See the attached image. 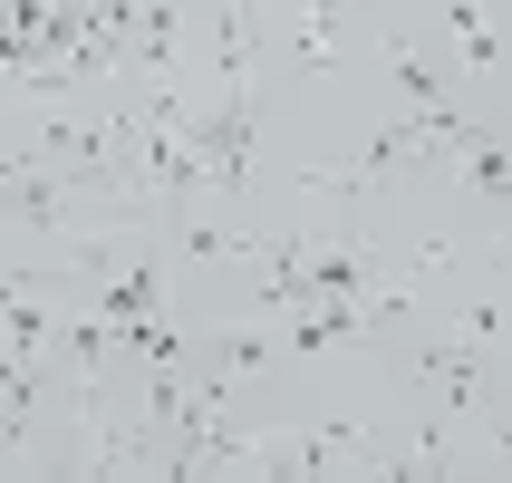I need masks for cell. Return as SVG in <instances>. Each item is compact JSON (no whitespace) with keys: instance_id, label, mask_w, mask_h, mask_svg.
Returning a JSON list of instances; mask_svg holds the SVG:
<instances>
[{"instance_id":"cell-1","label":"cell","mask_w":512,"mask_h":483,"mask_svg":"<svg viewBox=\"0 0 512 483\" xmlns=\"http://www.w3.org/2000/svg\"><path fill=\"white\" fill-rule=\"evenodd\" d=\"M174 136L203 155V184H252V68H223V107L213 116H184Z\"/></svg>"},{"instance_id":"cell-2","label":"cell","mask_w":512,"mask_h":483,"mask_svg":"<svg viewBox=\"0 0 512 483\" xmlns=\"http://www.w3.org/2000/svg\"><path fill=\"white\" fill-rule=\"evenodd\" d=\"M155 310H165V252L145 242V252H126V261L107 271V290H97V319H107V339H136Z\"/></svg>"},{"instance_id":"cell-3","label":"cell","mask_w":512,"mask_h":483,"mask_svg":"<svg viewBox=\"0 0 512 483\" xmlns=\"http://www.w3.org/2000/svg\"><path fill=\"white\" fill-rule=\"evenodd\" d=\"M174 39H184V0H136V29H126V68H174Z\"/></svg>"},{"instance_id":"cell-4","label":"cell","mask_w":512,"mask_h":483,"mask_svg":"<svg viewBox=\"0 0 512 483\" xmlns=\"http://www.w3.org/2000/svg\"><path fill=\"white\" fill-rule=\"evenodd\" d=\"M290 49H300L310 78H329V68H339V10H300V20H290Z\"/></svg>"},{"instance_id":"cell-5","label":"cell","mask_w":512,"mask_h":483,"mask_svg":"<svg viewBox=\"0 0 512 483\" xmlns=\"http://www.w3.org/2000/svg\"><path fill=\"white\" fill-rule=\"evenodd\" d=\"M213 368H223V377H252V368H271V339H261V329H223Z\"/></svg>"},{"instance_id":"cell-6","label":"cell","mask_w":512,"mask_h":483,"mask_svg":"<svg viewBox=\"0 0 512 483\" xmlns=\"http://www.w3.org/2000/svg\"><path fill=\"white\" fill-rule=\"evenodd\" d=\"M387 68H397V87L416 97V107H435V97H445V87H435V58H426V49H397Z\"/></svg>"}]
</instances>
